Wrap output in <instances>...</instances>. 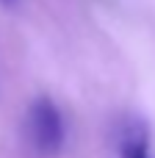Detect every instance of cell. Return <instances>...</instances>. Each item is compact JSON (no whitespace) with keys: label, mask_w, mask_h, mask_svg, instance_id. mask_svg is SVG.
Returning <instances> with one entry per match:
<instances>
[{"label":"cell","mask_w":155,"mask_h":158,"mask_svg":"<svg viewBox=\"0 0 155 158\" xmlns=\"http://www.w3.org/2000/svg\"><path fill=\"white\" fill-rule=\"evenodd\" d=\"M116 150H119V158H153L147 125L136 117L125 119L116 131Z\"/></svg>","instance_id":"obj_2"},{"label":"cell","mask_w":155,"mask_h":158,"mask_svg":"<svg viewBox=\"0 0 155 158\" xmlns=\"http://www.w3.org/2000/svg\"><path fill=\"white\" fill-rule=\"evenodd\" d=\"M22 133H25V144L33 156L39 158H55L64 147V117L58 111V106L53 103V97L39 94L36 100H31L25 119H22Z\"/></svg>","instance_id":"obj_1"},{"label":"cell","mask_w":155,"mask_h":158,"mask_svg":"<svg viewBox=\"0 0 155 158\" xmlns=\"http://www.w3.org/2000/svg\"><path fill=\"white\" fill-rule=\"evenodd\" d=\"M17 0H0V6H14Z\"/></svg>","instance_id":"obj_3"}]
</instances>
